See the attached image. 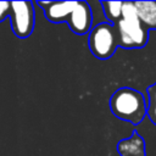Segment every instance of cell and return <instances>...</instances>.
I'll list each match as a JSON object with an SVG mask.
<instances>
[{
  "label": "cell",
  "instance_id": "obj_9",
  "mask_svg": "<svg viewBox=\"0 0 156 156\" xmlns=\"http://www.w3.org/2000/svg\"><path fill=\"white\" fill-rule=\"evenodd\" d=\"M108 23L116 24L122 18V1H101L100 2Z\"/></svg>",
  "mask_w": 156,
  "mask_h": 156
},
{
  "label": "cell",
  "instance_id": "obj_7",
  "mask_svg": "<svg viewBox=\"0 0 156 156\" xmlns=\"http://www.w3.org/2000/svg\"><path fill=\"white\" fill-rule=\"evenodd\" d=\"M117 151L121 156H146L145 141L143 136L134 130L129 138L118 141Z\"/></svg>",
  "mask_w": 156,
  "mask_h": 156
},
{
  "label": "cell",
  "instance_id": "obj_8",
  "mask_svg": "<svg viewBox=\"0 0 156 156\" xmlns=\"http://www.w3.org/2000/svg\"><path fill=\"white\" fill-rule=\"evenodd\" d=\"M134 6L139 21L147 30H156V1H135Z\"/></svg>",
  "mask_w": 156,
  "mask_h": 156
},
{
  "label": "cell",
  "instance_id": "obj_6",
  "mask_svg": "<svg viewBox=\"0 0 156 156\" xmlns=\"http://www.w3.org/2000/svg\"><path fill=\"white\" fill-rule=\"evenodd\" d=\"M37 4L43 7L46 20L52 23L67 22L76 6V1H38Z\"/></svg>",
  "mask_w": 156,
  "mask_h": 156
},
{
  "label": "cell",
  "instance_id": "obj_4",
  "mask_svg": "<svg viewBox=\"0 0 156 156\" xmlns=\"http://www.w3.org/2000/svg\"><path fill=\"white\" fill-rule=\"evenodd\" d=\"M7 17L11 18V28L16 37L27 38L33 33L35 15L32 1H10Z\"/></svg>",
  "mask_w": 156,
  "mask_h": 156
},
{
  "label": "cell",
  "instance_id": "obj_5",
  "mask_svg": "<svg viewBox=\"0 0 156 156\" xmlns=\"http://www.w3.org/2000/svg\"><path fill=\"white\" fill-rule=\"evenodd\" d=\"M71 30L78 35L87 34L91 30L93 12L87 1H76V6L69 13L67 22Z\"/></svg>",
  "mask_w": 156,
  "mask_h": 156
},
{
  "label": "cell",
  "instance_id": "obj_11",
  "mask_svg": "<svg viewBox=\"0 0 156 156\" xmlns=\"http://www.w3.org/2000/svg\"><path fill=\"white\" fill-rule=\"evenodd\" d=\"M9 6H10V1H0V22L7 18Z\"/></svg>",
  "mask_w": 156,
  "mask_h": 156
},
{
  "label": "cell",
  "instance_id": "obj_10",
  "mask_svg": "<svg viewBox=\"0 0 156 156\" xmlns=\"http://www.w3.org/2000/svg\"><path fill=\"white\" fill-rule=\"evenodd\" d=\"M147 105H146V115L149 119L156 126V83L147 88Z\"/></svg>",
  "mask_w": 156,
  "mask_h": 156
},
{
  "label": "cell",
  "instance_id": "obj_2",
  "mask_svg": "<svg viewBox=\"0 0 156 156\" xmlns=\"http://www.w3.org/2000/svg\"><path fill=\"white\" fill-rule=\"evenodd\" d=\"M112 113L132 124H139L146 116V101L144 95L129 87L117 89L110 98Z\"/></svg>",
  "mask_w": 156,
  "mask_h": 156
},
{
  "label": "cell",
  "instance_id": "obj_1",
  "mask_svg": "<svg viewBox=\"0 0 156 156\" xmlns=\"http://www.w3.org/2000/svg\"><path fill=\"white\" fill-rule=\"evenodd\" d=\"M113 26L117 32L118 46L123 49H140L146 45L149 30L139 21L134 2H123L122 18Z\"/></svg>",
  "mask_w": 156,
  "mask_h": 156
},
{
  "label": "cell",
  "instance_id": "obj_3",
  "mask_svg": "<svg viewBox=\"0 0 156 156\" xmlns=\"http://www.w3.org/2000/svg\"><path fill=\"white\" fill-rule=\"evenodd\" d=\"M89 49L99 60L110 58L118 48L117 32L113 24L102 22L96 24L89 32Z\"/></svg>",
  "mask_w": 156,
  "mask_h": 156
}]
</instances>
